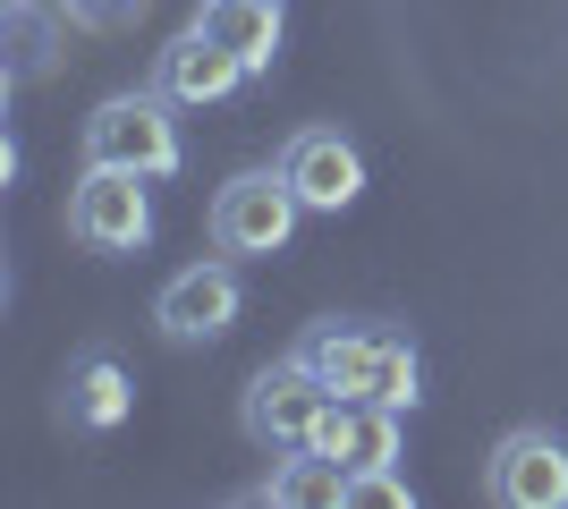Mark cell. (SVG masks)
I'll return each instance as SVG.
<instances>
[{
    "instance_id": "4",
    "label": "cell",
    "mask_w": 568,
    "mask_h": 509,
    "mask_svg": "<svg viewBox=\"0 0 568 509\" xmlns=\"http://www.w3.org/2000/svg\"><path fill=\"white\" fill-rule=\"evenodd\" d=\"M153 179L144 170H111V162H85V179L69 187V238L85 255H144L153 246Z\"/></svg>"
},
{
    "instance_id": "13",
    "label": "cell",
    "mask_w": 568,
    "mask_h": 509,
    "mask_svg": "<svg viewBox=\"0 0 568 509\" xmlns=\"http://www.w3.org/2000/svg\"><path fill=\"white\" fill-rule=\"evenodd\" d=\"M60 26H69V9H43V0H9L0 9V51H9L18 85H43L60 69Z\"/></svg>"
},
{
    "instance_id": "2",
    "label": "cell",
    "mask_w": 568,
    "mask_h": 509,
    "mask_svg": "<svg viewBox=\"0 0 568 509\" xmlns=\"http://www.w3.org/2000/svg\"><path fill=\"white\" fill-rule=\"evenodd\" d=\"M170 111H179V102H170L162 85L94 102V120H85V162L144 170V179H179V170H187V145H179V120H170Z\"/></svg>"
},
{
    "instance_id": "9",
    "label": "cell",
    "mask_w": 568,
    "mask_h": 509,
    "mask_svg": "<svg viewBox=\"0 0 568 509\" xmlns=\"http://www.w3.org/2000/svg\"><path fill=\"white\" fill-rule=\"evenodd\" d=\"M153 85H162L179 111H204V102H230L237 85H246V60H237V51H221L204 26H187V34L153 60Z\"/></svg>"
},
{
    "instance_id": "5",
    "label": "cell",
    "mask_w": 568,
    "mask_h": 509,
    "mask_svg": "<svg viewBox=\"0 0 568 509\" xmlns=\"http://www.w3.org/2000/svg\"><path fill=\"white\" fill-rule=\"evenodd\" d=\"M323 408H332V383H323L306 357H281V365H263L255 383H246L237 425H246V441H255V450L288 459V450H306V441H314Z\"/></svg>"
},
{
    "instance_id": "10",
    "label": "cell",
    "mask_w": 568,
    "mask_h": 509,
    "mask_svg": "<svg viewBox=\"0 0 568 509\" xmlns=\"http://www.w3.org/2000/svg\"><path fill=\"white\" fill-rule=\"evenodd\" d=\"M306 450L339 459L348 476H365V467H399V408H382V399H332Z\"/></svg>"
},
{
    "instance_id": "15",
    "label": "cell",
    "mask_w": 568,
    "mask_h": 509,
    "mask_svg": "<svg viewBox=\"0 0 568 509\" xmlns=\"http://www.w3.org/2000/svg\"><path fill=\"white\" fill-rule=\"evenodd\" d=\"M60 9H69V26H85V34H128L153 0H60Z\"/></svg>"
},
{
    "instance_id": "11",
    "label": "cell",
    "mask_w": 568,
    "mask_h": 509,
    "mask_svg": "<svg viewBox=\"0 0 568 509\" xmlns=\"http://www.w3.org/2000/svg\"><path fill=\"white\" fill-rule=\"evenodd\" d=\"M128 416H136L128 365H119L111 348H85V357L69 365V425H85V434H119Z\"/></svg>"
},
{
    "instance_id": "6",
    "label": "cell",
    "mask_w": 568,
    "mask_h": 509,
    "mask_svg": "<svg viewBox=\"0 0 568 509\" xmlns=\"http://www.w3.org/2000/svg\"><path fill=\"white\" fill-rule=\"evenodd\" d=\"M237 315H246V289H237L230 264H187L153 297V323H162L170 348H213V339L237 332Z\"/></svg>"
},
{
    "instance_id": "8",
    "label": "cell",
    "mask_w": 568,
    "mask_h": 509,
    "mask_svg": "<svg viewBox=\"0 0 568 509\" xmlns=\"http://www.w3.org/2000/svg\"><path fill=\"white\" fill-rule=\"evenodd\" d=\"M281 179L297 187L306 213H348L356 195H365V153H356L339 128H297L281 145Z\"/></svg>"
},
{
    "instance_id": "12",
    "label": "cell",
    "mask_w": 568,
    "mask_h": 509,
    "mask_svg": "<svg viewBox=\"0 0 568 509\" xmlns=\"http://www.w3.org/2000/svg\"><path fill=\"white\" fill-rule=\"evenodd\" d=\"M195 26H204L221 51H237L246 77H272V60H281V0H204Z\"/></svg>"
},
{
    "instance_id": "1",
    "label": "cell",
    "mask_w": 568,
    "mask_h": 509,
    "mask_svg": "<svg viewBox=\"0 0 568 509\" xmlns=\"http://www.w3.org/2000/svg\"><path fill=\"white\" fill-rule=\"evenodd\" d=\"M297 357L332 383V399H382V408H416L425 399V365L399 332H365V323H314Z\"/></svg>"
},
{
    "instance_id": "14",
    "label": "cell",
    "mask_w": 568,
    "mask_h": 509,
    "mask_svg": "<svg viewBox=\"0 0 568 509\" xmlns=\"http://www.w3.org/2000/svg\"><path fill=\"white\" fill-rule=\"evenodd\" d=\"M255 501H272V509H339L348 501V467L323 459V450H288V459L255 485Z\"/></svg>"
},
{
    "instance_id": "3",
    "label": "cell",
    "mask_w": 568,
    "mask_h": 509,
    "mask_svg": "<svg viewBox=\"0 0 568 509\" xmlns=\"http://www.w3.org/2000/svg\"><path fill=\"white\" fill-rule=\"evenodd\" d=\"M297 187L281 179V162L272 170H237L230 187L213 195V213H204V230H213V255H246V264H272V255H288V238H297Z\"/></svg>"
},
{
    "instance_id": "7",
    "label": "cell",
    "mask_w": 568,
    "mask_h": 509,
    "mask_svg": "<svg viewBox=\"0 0 568 509\" xmlns=\"http://www.w3.org/2000/svg\"><path fill=\"white\" fill-rule=\"evenodd\" d=\"M484 492L500 509H568V441L544 434V425L500 434L493 459H484Z\"/></svg>"
}]
</instances>
